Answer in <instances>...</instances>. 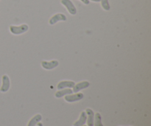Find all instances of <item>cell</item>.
I'll return each instance as SVG.
<instances>
[{"label":"cell","instance_id":"obj_5","mask_svg":"<svg viewBox=\"0 0 151 126\" xmlns=\"http://www.w3.org/2000/svg\"><path fill=\"white\" fill-rule=\"evenodd\" d=\"M58 61L56 60H51V61L43 60V61L41 62V66H42L44 69H47V70H51V69H55V68L57 67V66H58Z\"/></svg>","mask_w":151,"mask_h":126},{"label":"cell","instance_id":"obj_3","mask_svg":"<svg viewBox=\"0 0 151 126\" xmlns=\"http://www.w3.org/2000/svg\"><path fill=\"white\" fill-rule=\"evenodd\" d=\"M67 18L63 13H57V14L54 15L52 17H51V19L49 21V23L50 25H54L57 22H66Z\"/></svg>","mask_w":151,"mask_h":126},{"label":"cell","instance_id":"obj_17","mask_svg":"<svg viewBox=\"0 0 151 126\" xmlns=\"http://www.w3.org/2000/svg\"><path fill=\"white\" fill-rule=\"evenodd\" d=\"M91 1H94V2H99V1H100V0H91Z\"/></svg>","mask_w":151,"mask_h":126},{"label":"cell","instance_id":"obj_10","mask_svg":"<svg viewBox=\"0 0 151 126\" xmlns=\"http://www.w3.org/2000/svg\"><path fill=\"white\" fill-rule=\"evenodd\" d=\"M86 114L85 112H82L81 114V116L78 120H77L76 122L74 123V126H83L84 125V124L86 122Z\"/></svg>","mask_w":151,"mask_h":126},{"label":"cell","instance_id":"obj_11","mask_svg":"<svg viewBox=\"0 0 151 126\" xmlns=\"http://www.w3.org/2000/svg\"><path fill=\"white\" fill-rule=\"evenodd\" d=\"M72 90L70 89H60V91H57L55 93V97L57 98H60V97H63V96H66L67 94H72Z\"/></svg>","mask_w":151,"mask_h":126},{"label":"cell","instance_id":"obj_14","mask_svg":"<svg viewBox=\"0 0 151 126\" xmlns=\"http://www.w3.org/2000/svg\"><path fill=\"white\" fill-rule=\"evenodd\" d=\"M101 1V5L102 7L105 10H110L111 7H110V4H109V0H100Z\"/></svg>","mask_w":151,"mask_h":126},{"label":"cell","instance_id":"obj_1","mask_svg":"<svg viewBox=\"0 0 151 126\" xmlns=\"http://www.w3.org/2000/svg\"><path fill=\"white\" fill-rule=\"evenodd\" d=\"M29 29V27L27 24H24L20 25V26H14V25H11L10 27V31L12 34L13 35H21V34H23L24 32H26Z\"/></svg>","mask_w":151,"mask_h":126},{"label":"cell","instance_id":"obj_18","mask_svg":"<svg viewBox=\"0 0 151 126\" xmlns=\"http://www.w3.org/2000/svg\"><path fill=\"white\" fill-rule=\"evenodd\" d=\"M83 126H86V125H83Z\"/></svg>","mask_w":151,"mask_h":126},{"label":"cell","instance_id":"obj_2","mask_svg":"<svg viewBox=\"0 0 151 126\" xmlns=\"http://www.w3.org/2000/svg\"><path fill=\"white\" fill-rule=\"evenodd\" d=\"M61 4L66 7L68 12L71 15L74 16L77 13L76 7H75V4H73V2L71 0H61Z\"/></svg>","mask_w":151,"mask_h":126},{"label":"cell","instance_id":"obj_9","mask_svg":"<svg viewBox=\"0 0 151 126\" xmlns=\"http://www.w3.org/2000/svg\"><path fill=\"white\" fill-rule=\"evenodd\" d=\"M86 114L87 115V124L88 126H94V113L93 110L90 109H87L86 110Z\"/></svg>","mask_w":151,"mask_h":126},{"label":"cell","instance_id":"obj_7","mask_svg":"<svg viewBox=\"0 0 151 126\" xmlns=\"http://www.w3.org/2000/svg\"><path fill=\"white\" fill-rule=\"evenodd\" d=\"M89 85L90 84L88 81H82V82H80L78 84H77L76 85H75V86L73 87L72 91L75 93H77L81 91V90L88 88L89 86Z\"/></svg>","mask_w":151,"mask_h":126},{"label":"cell","instance_id":"obj_6","mask_svg":"<svg viewBox=\"0 0 151 126\" xmlns=\"http://www.w3.org/2000/svg\"><path fill=\"white\" fill-rule=\"evenodd\" d=\"M10 86V78L7 75H4L2 76V85H1V88H0V91L1 92H6L9 90Z\"/></svg>","mask_w":151,"mask_h":126},{"label":"cell","instance_id":"obj_8","mask_svg":"<svg viewBox=\"0 0 151 126\" xmlns=\"http://www.w3.org/2000/svg\"><path fill=\"white\" fill-rule=\"evenodd\" d=\"M75 82L73 81H60L58 84V89L60 90V89H63L65 88H73L75 86Z\"/></svg>","mask_w":151,"mask_h":126},{"label":"cell","instance_id":"obj_12","mask_svg":"<svg viewBox=\"0 0 151 126\" xmlns=\"http://www.w3.org/2000/svg\"><path fill=\"white\" fill-rule=\"evenodd\" d=\"M41 120H42V117H41V114L35 115V116L29 121L27 126H35L37 125V123L39 122Z\"/></svg>","mask_w":151,"mask_h":126},{"label":"cell","instance_id":"obj_15","mask_svg":"<svg viewBox=\"0 0 151 126\" xmlns=\"http://www.w3.org/2000/svg\"><path fill=\"white\" fill-rule=\"evenodd\" d=\"M82 2H83L85 4H89V0H81Z\"/></svg>","mask_w":151,"mask_h":126},{"label":"cell","instance_id":"obj_4","mask_svg":"<svg viewBox=\"0 0 151 126\" xmlns=\"http://www.w3.org/2000/svg\"><path fill=\"white\" fill-rule=\"evenodd\" d=\"M83 98V93H77L75 94H67L65 96L64 99L68 103H73V102L79 101Z\"/></svg>","mask_w":151,"mask_h":126},{"label":"cell","instance_id":"obj_13","mask_svg":"<svg viewBox=\"0 0 151 126\" xmlns=\"http://www.w3.org/2000/svg\"><path fill=\"white\" fill-rule=\"evenodd\" d=\"M94 126H104L102 123V117L100 113H96L94 115Z\"/></svg>","mask_w":151,"mask_h":126},{"label":"cell","instance_id":"obj_16","mask_svg":"<svg viewBox=\"0 0 151 126\" xmlns=\"http://www.w3.org/2000/svg\"><path fill=\"white\" fill-rule=\"evenodd\" d=\"M35 126H43V124L41 123V122H38V123H37V125H35Z\"/></svg>","mask_w":151,"mask_h":126}]
</instances>
